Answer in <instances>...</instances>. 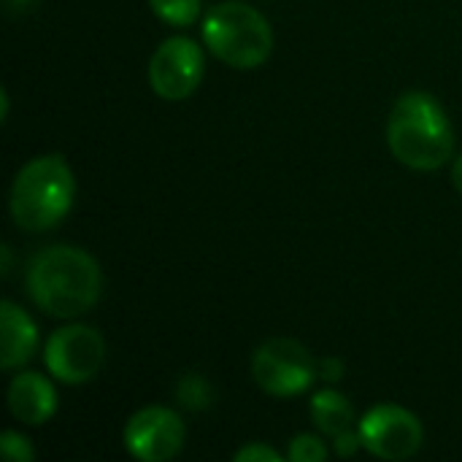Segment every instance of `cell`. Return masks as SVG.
Masks as SVG:
<instances>
[{
	"label": "cell",
	"mask_w": 462,
	"mask_h": 462,
	"mask_svg": "<svg viewBox=\"0 0 462 462\" xmlns=\"http://www.w3.org/2000/svg\"><path fill=\"white\" fill-rule=\"evenodd\" d=\"M363 449L379 460H409L420 452L425 430L420 420L395 403L374 406L357 425Z\"/></svg>",
	"instance_id": "obj_7"
},
{
	"label": "cell",
	"mask_w": 462,
	"mask_h": 462,
	"mask_svg": "<svg viewBox=\"0 0 462 462\" xmlns=\"http://www.w3.org/2000/svg\"><path fill=\"white\" fill-rule=\"evenodd\" d=\"M257 387L273 398H295L317 379V363L309 349L292 338H271L252 357Z\"/></svg>",
	"instance_id": "obj_5"
},
{
	"label": "cell",
	"mask_w": 462,
	"mask_h": 462,
	"mask_svg": "<svg viewBox=\"0 0 462 462\" xmlns=\"http://www.w3.org/2000/svg\"><path fill=\"white\" fill-rule=\"evenodd\" d=\"M206 57L203 49L187 38L173 35L157 46L149 60V84L162 100H187L203 81Z\"/></svg>",
	"instance_id": "obj_8"
},
{
	"label": "cell",
	"mask_w": 462,
	"mask_h": 462,
	"mask_svg": "<svg viewBox=\"0 0 462 462\" xmlns=\"http://www.w3.org/2000/svg\"><path fill=\"white\" fill-rule=\"evenodd\" d=\"M8 409L22 425H43L57 411V393L41 374H19L8 384Z\"/></svg>",
	"instance_id": "obj_10"
},
{
	"label": "cell",
	"mask_w": 462,
	"mask_h": 462,
	"mask_svg": "<svg viewBox=\"0 0 462 462\" xmlns=\"http://www.w3.org/2000/svg\"><path fill=\"white\" fill-rule=\"evenodd\" d=\"M203 43L225 65L252 70L271 57L273 30L257 8L227 0L206 14Z\"/></svg>",
	"instance_id": "obj_4"
},
{
	"label": "cell",
	"mask_w": 462,
	"mask_h": 462,
	"mask_svg": "<svg viewBox=\"0 0 462 462\" xmlns=\"http://www.w3.org/2000/svg\"><path fill=\"white\" fill-rule=\"evenodd\" d=\"M322 376H325L328 382H338V379L344 376V363H341L338 357H325V360H322Z\"/></svg>",
	"instance_id": "obj_19"
},
{
	"label": "cell",
	"mask_w": 462,
	"mask_h": 462,
	"mask_svg": "<svg viewBox=\"0 0 462 462\" xmlns=\"http://www.w3.org/2000/svg\"><path fill=\"white\" fill-rule=\"evenodd\" d=\"M152 11L176 27H189L200 16V0H149Z\"/></svg>",
	"instance_id": "obj_13"
},
{
	"label": "cell",
	"mask_w": 462,
	"mask_h": 462,
	"mask_svg": "<svg viewBox=\"0 0 462 462\" xmlns=\"http://www.w3.org/2000/svg\"><path fill=\"white\" fill-rule=\"evenodd\" d=\"M387 143L401 165L411 171H436L455 152V130L433 95L406 92L393 106Z\"/></svg>",
	"instance_id": "obj_2"
},
{
	"label": "cell",
	"mask_w": 462,
	"mask_h": 462,
	"mask_svg": "<svg viewBox=\"0 0 462 462\" xmlns=\"http://www.w3.org/2000/svg\"><path fill=\"white\" fill-rule=\"evenodd\" d=\"M452 181H455V187L462 192V154L455 160V168H452Z\"/></svg>",
	"instance_id": "obj_20"
},
{
	"label": "cell",
	"mask_w": 462,
	"mask_h": 462,
	"mask_svg": "<svg viewBox=\"0 0 462 462\" xmlns=\"http://www.w3.org/2000/svg\"><path fill=\"white\" fill-rule=\"evenodd\" d=\"M187 439V428L173 409L146 406L135 411L122 433L125 449L141 462L173 460Z\"/></svg>",
	"instance_id": "obj_9"
},
{
	"label": "cell",
	"mask_w": 462,
	"mask_h": 462,
	"mask_svg": "<svg viewBox=\"0 0 462 462\" xmlns=\"http://www.w3.org/2000/svg\"><path fill=\"white\" fill-rule=\"evenodd\" d=\"M311 420L319 433L336 439L346 430H352L357 414L355 406L336 390H322L311 398Z\"/></svg>",
	"instance_id": "obj_12"
},
{
	"label": "cell",
	"mask_w": 462,
	"mask_h": 462,
	"mask_svg": "<svg viewBox=\"0 0 462 462\" xmlns=\"http://www.w3.org/2000/svg\"><path fill=\"white\" fill-rule=\"evenodd\" d=\"M38 349V328L14 300L0 303V368H22Z\"/></svg>",
	"instance_id": "obj_11"
},
{
	"label": "cell",
	"mask_w": 462,
	"mask_h": 462,
	"mask_svg": "<svg viewBox=\"0 0 462 462\" xmlns=\"http://www.w3.org/2000/svg\"><path fill=\"white\" fill-rule=\"evenodd\" d=\"M11 271V252H8V246H3V273H8Z\"/></svg>",
	"instance_id": "obj_22"
},
{
	"label": "cell",
	"mask_w": 462,
	"mask_h": 462,
	"mask_svg": "<svg viewBox=\"0 0 462 462\" xmlns=\"http://www.w3.org/2000/svg\"><path fill=\"white\" fill-rule=\"evenodd\" d=\"M0 100H3V122H5L8 119V92L5 89L0 92Z\"/></svg>",
	"instance_id": "obj_23"
},
{
	"label": "cell",
	"mask_w": 462,
	"mask_h": 462,
	"mask_svg": "<svg viewBox=\"0 0 462 462\" xmlns=\"http://www.w3.org/2000/svg\"><path fill=\"white\" fill-rule=\"evenodd\" d=\"M5 5L8 8H16V11H24V8L32 5V0H5Z\"/></svg>",
	"instance_id": "obj_21"
},
{
	"label": "cell",
	"mask_w": 462,
	"mask_h": 462,
	"mask_svg": "<svg viewBox=\"0 0 462 462\" xmlns=\"http://www.w3.org/2000/svg\"><path fill=\"white\" fill-rule=\"evenodd\" d=\"M333 444H336V455H338V457H355L357 449H363L360 433H355V430H346V433L336 436Z\"/></svg>",
	"instance_id": "obj_18"
},
{
	"label": "cell",
	"mask_w": 462,
	"mask_h": 462,
	"mask_svg": "<svg viewBox=\"0 0 462 462\" xmlns=\"http://www.w3.org/2000/svg\"><path fill=\"white\" fill-rule=\"evenodd\" d=\"M0 452L8 462H32L35 460V449L30 444L27 436L16 433V430H5L0 436Z\"/></svg>",
	"instance_id": "obj_15"
},
{
	"label": "cell",
	"mask_w": 462,
	"mask_h": 462,
	"mask_svg": "<svg viewBox=\"0 0 462 462\" xmlns=\"http://www.w3.org/2000/svg\"><path fill=\"white\" fill-rule=\"evenodd\" d=\"M328 447L319 436H311V433H300L290 441V449H287V460L290 462H322L328 460Z\"/></svg>",
	"instance_id": "obj_14"
},
{
	"label": "cell",
	"mask_w": 462,
	"mask_h": 462,
	"mask_svg": "<svg viewBox=\"0 0 462 462\" xmlns=\"http://www.w3.org/2000/svg\"><path fill=\"white\" fill-rule=\"evenodd\" d=\"M32 303L57 319H76L95 309L103 292V273L92 254L76 246H49L27 265Z\"/></svg>",
	"instance_id": "obj_1"
},
{
	"label": "cell",
	"mask_w": 462,
	"mask_h": 462,
	"mask_svg": "<svg viewBox=\"0 0 462 462\" xmlns=\"http://www.w3.org/2000/svg\"><path fill=\"white\" fill-rule=\"evenodd\" d=\"M179 401L189 409H203L208 401H211V393H208V384L200 379V376H187L181 384H179Z\"/></svg>",
	"instance_id": "obj_16"
},
{
	"label": "cell",
	"mask_w": 462,
	"mask_h": 462,
	"mask_svg": "<svg viewBox=\"0 0 462 462\" xmlns=\"http://www.w3.org/2000/svg\"><path fill=\"white\" fill-rule=\"evenodd\" d=\"M233 460L236 462H279L282 460V455H279L276 449L265 447V444H249V447L238 449V452L233 455Z\"/></svg>",
	"instance_id": "obj_17"
},
{
	"label": "cell",
	"mask_w": 462,
	"mask_h": 462,
	"mask_svg": "<svg viewBox=\"0 0 462 462\" xmlns=\"http://www.w3.org/2000/svg\"><path fill=\"white\" fill-rule=\"evenodd\" d=\"M76 198V179L62 154L32 157L19 168L11 184L8 208L27 233H43L60 225Z\"/></svg>",
	"instance_id": "obj_3"
},
{
	"label": "cell",
	"mask_w": 462,
	"mask_h": 462,
	"mask_svg": "<svg viewBox=\"0 0 462 462\" xmlns=\"http://www.w3.org/2000/svg\"><path fill=\"white\" fill-rule=\"evenodd\" d=\"M49 374L62 384L92 382L106 363V341L89 325H68L49 336L43 346Z\"/></svg>",
	"instance_id": "obj_6"
}]
</instances>
